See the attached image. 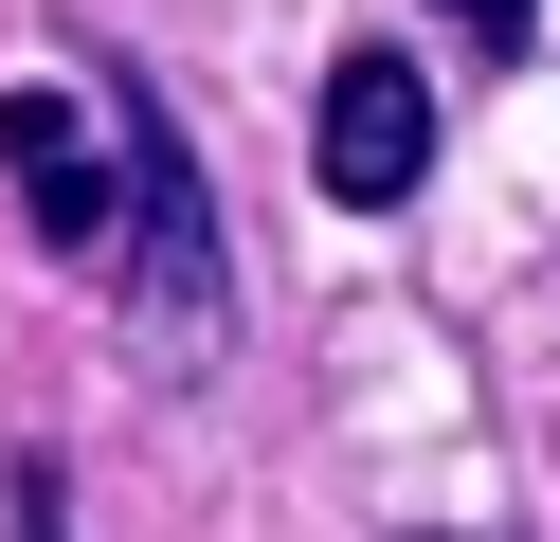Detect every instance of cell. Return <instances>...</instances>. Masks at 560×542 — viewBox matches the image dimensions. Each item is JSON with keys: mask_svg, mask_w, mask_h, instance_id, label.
I'll return each instance as SVG.
<instances>
[{"mask_svg": "<svg viewBox=\"0 0 560 542\" xmlns=\"http://www.w3.org/2000/svg\"><path fill=\"white\" fill-rule=\"evenodd\" d=\"M91 272H127V325H145L163 361H218V344H235L218 199H199V163H182V108H163L145 72H109V253H91Z\"/></svg>", "mask_w": 560, "mask_h": 542, "instance_id": "6da1fadb", "label": "cell"}, {"mask_svg": "<svg viewBox=\"0 0 560 542\" xmlns=\"http://www.w3.org/2000/svg\"><path fill=\"white\" fill-rule=\"evenodd\" d=\"M307 163H326V199H343V217H398L416 181H434V72H416L398 36L326 55V108H307Z\"/></svg>", "mask_w": 560, "mask_h": 542, "instance_id": "7a4b0ae2", "label": "cell"}, {"mask_svg": "<svg viewBox=\"0 0 560 542\" xmlns=\"http://www.w3.org/2000/svg\"><path fill=\"white\" fill-rule=\"evenodd\" d=\"M0 181H19V199H37V235L73 253H109V145L73 127V91H0Z\"/></svg>", "mask_w": 560, "mask_h": 542, "instance_id": "3957f363", "label": "cell"}, {"mask_svg": "<svg viewBox=\"0 0 560 542\" xmlns=\"http://www.w3.org/2000/svg\"><path fill=\"white\" fill-rule=\"evenodd\" d=\"M0 542H73V488H55V452H19V506H0Z\"/></svg>", "mask_w": 560, "mask_h": 542, "instance_id": "277c9868", "label": "cell"}, {"mask_svg": "<svg viewBox=\"0 0 560 542\" xmlns=\"http://www.w3.org/2000/svg\"><path fill=\"white\" fill-rule=\"evenodd\" d=\"M452 36H470V55H524V19H542V0H434Z\"/></svg>", "mask_w": 560, "mask_h": 542, "instance_id": "5b68a950", "label": "cell"}, {"mask_svg": "<svg viewBox=\"0 0 560 542\" xmlns=\"http://www.w3.org/2000/svg\"><path fill=\"white\" fill-rule=\"evenodd\" d=\"M398 542H488V524H398Z\"/></svg>", "mask_w": 560, "mask_h": 542, "instance_id": "8992f818", "label": "cell"}]
</instances>
